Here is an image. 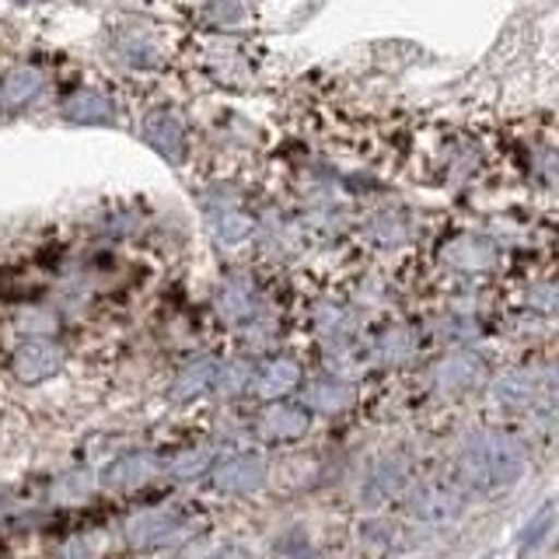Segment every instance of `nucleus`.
I'll return each instance as SVG.
<instances>
[{"label":"nucleus","mask_w":559,"mask_h":559,"mask_svg":"<svg viewBox=\"0 0 559 559\" xmlns=\"http://www.w3.org/2000/svg\"><path fill=\"white\" fill-rule=\"evenodd\" d=\"M11 371L22 384H43L63 371V346L52 336H25L11 354Z\"/></svg>","instance_id":"nucleus-1"},{"label":"nucleus","mask_w":559,"mask_h":559,"mask_svg":"<svg viewBox=\"0 0 559 559\" xmlns=\"http://www.w3.org/2000/svg\"><path fill=\"white\" fill-rule=\"evenodd\" d=\"M109 49H112V57L130 70H157L165 63L162 32L151 25H140V22L116 28V35L109 39Z\"/></svg>","instance_id":"nucleus-2"},{"label":"nucleus","mask_w":559,"mask_h":559,"mask_svg":"<svg viewBox=\"0 0 559 559\" xmlns=\"http://www.w3.org/2000/svg\"><path fill=\"white\" fill-rule=\"evenodd\" d=\"M186 518L171 507H154V511H140L136 518L127 521V542L133 549H154L165 546L168 538L182 532Z\"/></svg>","instance_id":"nucleus-3"},{"label":"nucleus","mask_w":559,"mask_h":559,"mask_svg":"<svg viewBox=\"0 0 559 559\" xmlns=\"http://www.w3.org/2000/svg\"><path fill=\"white\" fill-rule=\"evenodd\" d=\"M214 308H217L221 319L231 322V325L252 322L255 311H259V290L252 284V276L249 273L224 276L221 287H217V297H214Z\"/></svg>","instance_id":"nucleus-4"},{"label":"nucleus","mask_w":559,"mask_h":559,"mask_svg":"<svg viewBox=\"0 0 559 559\" xmlns=\"http://www.w3.org/2000/svg\"><path fill=\"white\" fill-rule=\"evenodd\" d=\"M210 479H214L221 493L245 497L266 483V462H262L259 454H231V459L214 465V476Z\"/></svg>","instance_id":"nucleus-5"},{"label":"nucleus","mask_w":559,"mask_h":559,"mask_svg":"<svg viewBox=\"0 0 559 559\" xmlns=\"http://www.w3.org/2000/svg\"><path fill=\"white\" fill-rule=\"evenodd\" d=\"M144 140H147V147L162 154L168 165H179L186 157V122L171 109H154L144 119Z\"/></svg>","instance_id":"nucleus-6"},{"label":"nucleus","mask_w":559,"mask_h":559,"mask_svg":"<svg viewBox=\"0 0 559 559\" xmlns=\"http://www.w3.org/2000/svg\"><path fill=\"white\" fill-rule=\"evenodd\" d=\"M60 116L74 127H112L116 122V102L98 92V87H78L60 105Z\"/></svg>","instance_id":"nucleus-7"},{"label":"nucleus","mask_w":559,"mask_h":559,"mask_svg":"<svg viewBox=\"0 0 559 559\" xmlns=\"http://www.w3.org/2000/svg\"><path fill=\"white\" fill-rule=\"evenodd\" d=\"M43 87H46V70L22 63L0 78V105L4 109H25L28 102L43 95Z\"/></svg>","instance_id":"nucleus-8"},{"label":"nucleus","mask_w":559,"mask_h":559,"mask_svg":"<svg viewBox=\"0 0 559 559\" xmlns=\"http://www.w3.org/2000/svg\"><path fill=\"white\" fill-rule=\"evenodd\" d=\"M252 217L245 214V210L238 203H217L214 210H210V231H214L217 245L221 249H241L245 241L252 238Z\"/></svg>","instance_id":"nucleus-9"},{"label":"nucleus","mask_w":559,"mask_h":559,"mask_svg":"<svg viewBox=\"0 0 559 559\" xmlns=\"http://www.w3.org/2000/svg\"><path fill=\"white\" fill-rule=\"evenodd\" d=\"M255 430H259L262 441H273V444L297 441V437L308 430V413L297 409V406H270V409L259 413Z\"/></svg>","instance_id":"nucleus-10"},{"label":"nucleus","mask_w":559,"mask_h":559,"mask_svg":"<svg viewBox=\"0 0 559 559\" xmlns=\"http://www.w3.org/2000/svg\"><path fill=\"white\" fill-rule=\"evenodd\" d=\"M157 472H162V462H157V454L151 451H130L122 454L119 462L109 465V472H105V483L116 486V489H140L147 486Z\"/></svg>","instance_id":"nucleus-11"},{"label":"nucleus","mask_w":559,"mask_h":559,"mask_svg":"<svg viewBox=\"0 0 559 559\" xmlns=\"http://www.w3.org/2000/svg\"><path fill=\"white\" fill-rule=\"evenodd\" d=\"M297 378H301V367H297V360H290V357H273V360L255 367L249 389L259 399H280V395H287L294 389Z\"/></svg>","instance_id":"nucleus-12"},{"label":"nucleus","mask_w":559,"mask_h":559,"mask_svg":"<svg viewBox=\"0 0 559 559\" xmlns=\"http://www.w3.org/2000/svg\"><path fill=\"white\" fill-rule=\"evenodd\" d=\"M217 367H221V360H214V357H200V360L186 364L179 371V378H175V384H171V395L179 402L182 399L189 402V399H197L203 392H214Z\"/></svg>","instance_id":"nucleus-13"},{"label":"nucleus","mask_w":559,"mask_h":559,"mask_svg":"<svg viewBox=\"0 0 559 559\" xmlns=\"http://www.w3.org/2000/svg\"><path fill=\"white\" fill-rule=\"evenodd\" d=\"M255 4L259 0H210L203 17L210 25H217V28H241L245 22H252V14H255Z\"/></svg>","instance_id":"nucleus-14"},{"label":"nucleus","mask_w":559,"mask_h":559,"mask_svg":"<svg viewBox=\"0 0 559 559\" xmlns=\"http://www.w3.org/2000/svg\"><path fill=\"white\" fill-rule=\"evenodd\" d=\"M210 465H214V451H210V448H182V451H175L168 459V476L192 483V479L206 476Z\"/></svg>","instance_id":"nucleus-15"},{"label":"nucleus","mask_w":559,"mask_h":559,"mask_svg":"<svg viewBox=\"0 0 559 559\" xmlns=\"http://www.w3.org/2000/svg\"><path fill=\"white\" fill-rule=\"evenodd\" d=\"M206 70H210V78H217L227 87H238L249 81V63H245L238 49H217L214 57H210Z\"/></svg>","instance_id":"nucleus-16"},{"label":"nucleus","mask_w":559,"mask_h":559,"mask_svg":"<svg viewBox=\"0 0 559 559\" xmlns=\"http://www.w3.org/2000/svg\"><path fill=\"white\" fill-rule=\"evenodd\" d=\"M14 325L22 336H52L60 329V314L46 305H25L14 314Z\"/></svg>","instance_id":"nucleus-17"},{"label":"nucleus","mask_w":559,"mask_h":559,"mask_svg":"<svg viewBox=\"0 0 559 559\" xmlns=\"http://www.w3.org/2000/svg\"><path fill=\"white\" fill-rule=\"evenodd\" d=\"M92 493H95V479L84 476V472H67V476H60L49 489V497L57 503H81Z\"/></svg>","instance_id":"nucleus-18"},{"label":"nucleus","mask_w":559,"mask_h":559,"mask_svg":"<svg viewBox=\"0 0 559 559\" xmlns=\"http://www.w3.org/2000/svg\"><path fill=\"white\" fill-rule=\"evenodd\" d=\"M252 384V367L231 360V364H221L217 367V378H214V392L221 395H241L245 389Z\"/></svg>","instance_id":"nucleus-19"}]
</instances>
